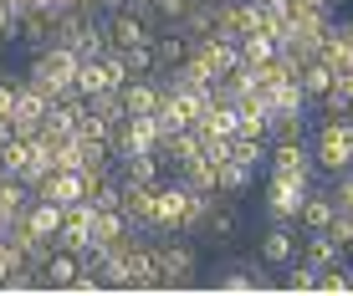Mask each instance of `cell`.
I'll list each match as a JSON object with an SVG mask.
<instances>
[{
  "label": "cell",
  "instance_id": "6da1fadb",
  "mask_svg": "<svg viewBox=\"0 0 353 296\" xmlns=\"http://www.w3.org/2000/svg\"><path fill=\"white\" fill-rule=\"evenodd\" d=\"M77 67H82V56L72 52V46H46V52H31L26 82L46 97V103H57L62 92H72V82H77Z\"/></svg>",
  "mask_w": 353,
  "mask_h": 296
},
{
  "label": "cell",
  "instance_id": "7a4b0ae2",
  "mask_svg": "<svg viewBox=\"0 0 353 296\" xmlns=\"http://www.w3.org/2000/svg\"><path fill=\"white\" fill-rule=\"evenodd\" d=\"M312 164H318V174H327V179H338L343 169H353V113L323 118L318 138H312Z\"/></svg>",
  "mask_w": 353,
  "mask_h": 296
},
{
  "label": "cell",
  "instance_id": "3957f363",
  "mask_svg": "<svg viewBox=\"0 0 353 296\" xmlns=\"http://www.w3.org/2000/svg\"><path fill=\"white\" fill-rule=\"evenodd\" d=\"M154 255H159V286H194L200 281V251L190 240H179V230L159 235Z\"/></svg>",
  "mask_w": 353,
  "mask_h": 296
},
{
  "label": "cell",
  "instance_id": "277c9868",
  "mask_svg": "<svg viewBox=\"0 0 353 296\" xmlns=\"http://www.w3.org/2000/svg\"><path fill=\"white\" fill-rule=\"evenodd\" d=\"M312 184L307 179H287V174H266V215H272V225H297V209L307 200Z\"/></svg>",
  "mask_w": 353,
  "mask_h": 296
},
{
  "label": "cell",
  "instance_id": "5b68a950",
  "mask_svg": "<svg viewBox=\"0 0 353 296\" xmlns=\"http://www.w3.org/2000/svg\"><path fill=\"white\" fill-rule=\"evenodd\" d=\"M185 204H190V189H185V179H159L154 184V235H169V230H179L185 225Z\"/></svg>",
  "mask_w": 353,
  "mask_h": 296
},
{
  "label": "cell",
  "instance_id": "8992f818",
  "mask_svg": "<svg viewBox=\"0 0 353 296\" xmlns=\"http://www.w3.org/2000/svg\"><path fill=\"white\" fill-rule=\"evenodd\" d=\"M312 148L307 138H287V143H272V158H266V174H287V179H307L312 184Z\"/></svg>",
  "mask_w": 353,
  "mask_h": 296
},
{
  "label": "cell",
  "instance_id": "52a82bcc",
  "mask_svg": "<svg viewBox=\"0 0 353 296\" xmlns=\"http://www.w3.org/2000/svg\"><path fill=\"white\" fill-rule=\"evenodd\" d=\"M241 230H246V220H241L236 200L215 194L210 209H205V230H200V235H205V240H215V245H236V240H241Z\"/></svg>",
  "mask_w": 353,
  "mask_h": 296
},
{
  "label": "cell",
  "instance_id": "ba28073f",
  "mask_svg": "<svg viewBox=\"0 0 353 296\" xmlns=\"http://www.w3.org/2000/svg\"><path fill=\"white\" fill-rule=\"evenodd\" d=\"M31 194L36 200H52V204H77L88 194V179H82V169H52Z\"/></svg>",
  "mask_w": 353,
  "mask_h": 296
},
{
  "label": "cell",
  "instance_id": "9c48e42d",
  "mask_svg": "<svg viewBox=\"0 0 353 296\" xmlns=\"http://www.w3.org/2000/svg\"><path fill=\"white\" fill-rule=\"evenodd\" d=\"M82 276V251H67V245H57L52 255H46V266L36 271V281L41 286H57V291H72Z\"/></svg>",
  "mask_w": 353,
  "mask_h": 296
},
{
  "label": "cell",
  "instance_id": "30bf717a",
  "mask_svg": "<svg viewBox=\"0 0 353 296\" xmlns=\"http://www.w3.org/2000/svg\"><path fill=\"white\" fill-rule=\"evenodd\" d=\"M57 245H67V251H88V245H92V204H88V200L62 204V230H57Z\"/></svg>",
  "mask_w": 353,
  "mask_h": 296
},
{
  "label": "cell",
  "instance_id": "8fae6325",
  "mask_svg": "<svg viewBox=\"0 0 353 296\" xmlns=\"http://www.w3.org/2000/svg\"><path fill=\"white\" fill-rule=\"evenodd\" d=\"M256 255H261V266H276V271H282L287 261H297V225H272V230H261Z\"/></svg>",
  "mask_w": 353,
  "mask_h": 296
},
{
  "label": "cell",
  "instance_id": "7c38bea8",
  "mask_svg": "<svg viewBox=\"0 0 353 296\" xmlns=\"http://www.w3.org/2000/svg\"><path fill=\"white\" fill-rule=\"evenodd\" d=\"M123 271H128V291H154L159 286V255H154V245H133L123 255Z\"/></svg>",
  "mask_w": 353,
  "mask_h": 296
},
{
  "label": "cell",
  "instance_id": "4fadbf2b",
  "mask_svg": "<svg viewBox=\"0 0 353 296\" xmlns=\"http://www.w3.org/2000/svg\"><path fill=\"white\" fill-rule=\"evenodd\" d=\"M113 174L123 184H159V179H169L164 164H159V154H118L113 158Z\"/></svg>",
  "mask_w": 353,
  "mask_h": 296
},
{
  "label": "cell",
  "instance_id": "5bb4252c",
  "mask_svg": "<svg viewBox=\"0 0 353 296\" xmlns=\"http://www.w3.org/2000/svg\"><path fill=\"white\" fill-rule=\"evenodd\" d=\"M297 255H302L312 271H327V266H343V261H348V251H343L333 235H327V230H307V240H302Z\"/></svg>",
  "mask_w": 353,
  "mask_h": 296
},
{
  "label": "cell",
  "instance_id": "9a60e30c",
  "mask_svg": "<svg viewBox=\"0 0 353 296\" xmlns=\"http://www.w3.org/2000/svg\"><path fill=\"white\" fill-rule=\"evenodd\" d=\"M52 26H57V10H41V6L21 10V46L26 52H46L52 46Z\"/></svg>",
  "mask_w": 353,
  "mask_h": 296
},
{
  "label": "cell",
  "instance_id": "2e32d148",
  "mask_svg": "<svg viewBox=\"0 0 353 296\" xmlns=\"http://www.w3.org/2000/svg\"><path fill=\"white\" fill-rule=\"evenodd\" d=\"M333 215H338L333 194H327V189H307V200H302V209H297V225H302V235H307V230H327Z\"/></svg>",
  "mask_w": 353,
  "mask_h": 296
},
{
  "label": "cell",
  "instance_id": "e0dca14e",
  "mask_svg": "<svg viewBox=\"0 0 353 296\" xmlns=\"http://www.w3.org/2000/svg\"><path fill=\"white\" fill-rule=\"evenodd\" d=\"M118 184H123V179H118ZM118 209H123L139 230H149V225H154V184H123V200H118Z\"/></svg>",
  "mask_w": 353,
  "mask_h": 296
},
{
  "label": "cell",
  "instance_id": "ac0fdd59",
  "mask_svg": "<svg viewBox=\"0 0 353 296\" xmlns=\"http://www.w3.org/2000/svg\"><path fill=\"white\" fill-rule=\"evenodd\" d=\"M215 286H221V291H261V286H266L261 255H246V261H236L225 276H215Z\"/></svg>",
  "mask_w": 353,
  "mask_h": 296
},
{
  "label": "cell",
  "instance_id": "d6986e66",
  "mask_svg": "<svg viewBox=\"0 0 353 296\" xmlns=\"http://www.w3.org/2000/svg\"><path fill=\"white\" fill-rule=\"evenodd\" d=\"M261 97H266V107H272V113H307V107H312L297 77L276 82V87H261Z\"/></svg>",
  "mask_w": 353,
  "mask_h": 296
},
{
  "label": "cell",
  "instance_id": "ffe728a7",
  "mask_svg": "<svg viewBox=\"0 0 353 296\" xmlns=\"http://www.w3.org/2000/svg\"><path fill=\"white\" fill-rule=\"evenodd\" d=\"M133 230V220L123 209H92V245H118Z\"/></svg>",
  "mask_w": 353,
  "mask_h": 296
},
{
  "label": "cell",
  "instance_id": "44dd1931",
  "mask_svg": "<svg viewBox=\"0 0 353 296\" xmlns=\"http://www.w3.org/2000/svg\"><path fill=\"white\" fill-rule=\"evenodd\" d=\"M230 158L246 169H256V174H266V158H272V143L266 138H251V133H230Z\"/></svg>",
  "mask_w": 353,
  "mask_h": 296
},
{
  "label": "cell",
  "instance_id": "7402d4cb",
  "mask_svg": "<svg viewBox=\"0 0 353 296\" xmlns=\"http://www.w3.org/2000/svg\"><path fill=\"white\" fill-rule=\"evenodd\" d=\"M251 184H256V169L236 164V158H225L221 174H215V194H225V200H241V194H251Z\"/></svg>",
  "mask_w": 353,
  "mask_h": 296
},
{
  "label": "cell",
  "instance_id": "603a6c76",
  "mask_svg": "<svg viewBox=\"0 0 353 296\" xmlns=\"http://www.w3.org/2000/svg\"><path fill=\"white\" fill-rule=\"evenodd\" d=\"M26 204H31V184L21 174H6L0 179V230H6V220H16Z\"/></svg>",
  "mask_w": 353,
  "mask_h": 296
},
{
  "label": "cell",
  "instance_id": "cb8c5ba5",
  "mask_svg": "<svg viewBox=\"0 0 353 296\" xmlns=\"http://www.w3.org/2000/svg\"><path fill=\"white\" fill-rule=\"evenodd\" d=\"M21 220L36 230V235H52L57 240V230H62V204H52V200H36L31 194V204L21 209Z\"/></svg>",
  "mask_w": 353,
  "mask_h": 296
},
{
  "label": "cell",
  "instance_id": "d4e9b609",
  "mask_svg": "<svg viewBox=\"0 0 353 296\" xmlns=\"http://www.w3.org/2000/svg\"><path fill=\"white\" fill-rule=\"evenodd\" d=\"M297 82H302V92H307V103H323L327 87H333V67H327L323 56H312V61H302Z\"/></svg>",
  "mask_w": 353,
  "mask_h": 296
},
{
  "label": "cell",
  "instance_id": "484cf974",
  "mask_svg": "<svg viewBox=\"0 0 353 296\" xmlns=\"http://www.w3.org/2000/svg\"><path fill=\"white\" fill-rule=\"evenodd\" d=\"M236 46H241V61H246V67H256V61H272V56H276V36H272V31H246Z\"/></svg>",
  "mask_w": 353,
  "mask_h": 296
},
{
  "label": "cell",
  "instance_id": "4316f807",
  "mask_svg": "<svg viewBox=\"0 0 353 296\" xmlns=\"http://www.w3.org/2000/svg\"><path fill=\"white\" fill-rule=\"evenodd\" d=\"M215 174H221V164H210V158H194L190 169H179L174 179H185V189H200V194H215Z\"/></svg>",
  "mask_w": 353,
  "mask_h": 296
},
{
  "label": "cell",
  "instance_id": "83f0119b",
  "mask_svg": "<svg viewBox=\"0 0 353 296\" xmlns=\"http://www.w3.org/2000/svg\"><path fill=\"white\" fill-rule=\"evenodd\" d=\"M287 138H307V113H272L266 143H287Z\"/></svg>",
  "mask_w": 353,
  "mask_h": 296
},
{
  "label": "cell",
  "instance_id": "f1b7e54d",
  "mask_svg": "<svg viewBox=\"0 0 353 296\" xmlns=\"http://www.w3.org/2000/svg\"><path fill=\"white\" fill-rule=\"evenodd\" d=\"M31 138H21V133H16V138H10V143H0V164H6V174H21V169H26L31 164Z\"/></svg>",
  "mask_w": 353,
  "mask_h": 296
},
{
  "label": "cell",
  "instance_id": "f546056e",
  "mask_svg": "<svg viewBox=\"0 0 353 296\" xmlns=\"http://www.w3.org/2000/svg\"><path fill=\"white\" fill-rule=\"evenodd\" d=\"M72 87H77L82 97H97V92L108 87V77H103V61H97V56H88V61L77 67V82H72Z\"/></svg>",
  "mask_w": 353,
  "mask_h": 296
},
{
  "label": "cell",
  "instance_id": "4dcf8cb0",
  "mask_svg": "<svg viewBox=\"0 0 353 296\" xmlns=\"http://www.w3.org/2000/svg\"><path fill=\"white\" fill-rule=\"evenodd\" d=\"M113 169V143H82V174H108Z\"/></svg>",
  "mask_w": 353,
  "mask_h": 296
},
{
  "label": "cell",
  "instance_id": "1f68e13d",
  "mask_svg": "<svg viewBox=\"0 0 353 296\" xmlns=\"http://www.w3.org/2000/svg\"><path fill=\"white\" fill-rule=\"evenodd\" d=\"M282 271H287V276H282V286H287V291H312V286H318V271L302 261V255H297V261H287Z\"/></svg>",
  "mask_w": 353,
  "mask_h": 296
},
{
  "label": "cell",
  "instance_id": "d6a6232c",
  "mask_svg": "<svg viewBox=\"0 0 353 296\" xmlns=\"http://www.w3.org/2000/svg\"><path fill=\"white\" fill-rule=\"evenodd\" d=\"M210 200H215V194H200V189H190V204H185V225H179L185 235H200V230H205V209H210Z\"/></svg>",
  "mask_w": 353,
  "mask_h": 296
},
{
  "label": "cell",
  "instance_id": "836d02e7",
  "mask_svg": "<svg viewBox=\"0 0 353 296\" xmlns=\"http://www.w3.org/2000/svg\"><path fill=\"white\" fill-rule=\"evenodd\" d=\"M190 6H194V0H154V6H149V26H154V31H159V26H174Z\"/></svg>",
  "mask_w": 353,
  "mask_h": 296
},
{
  "label": "cell",
  "instance_id": "e575fe53",
  "mask_svg": "<svg viewBox=\"0 0 353 296\" xmlns=\"http://www.w3.org/2000/svg\"><path fill=\"white\" fill-rule=\"evenodd\" d=\"M0 46H21V10L0 0Z\"/></svg>",
  "mask_w": 353,
  "mask_h": 296
},
{
  "label": "cell",
  "instance_id": "d590c367",
  "mask_svg": "<svg viewBox=\"0 0 353 296\" xmlns=\"http://www.w3.org/2000/svg\"><path fill=\"white\" fill-rule=\"evenodd\" d=\"M123 61H128L133 77H154V46H149V41L133 46V52H123Z\"/></svg>",
  "mask_w": 353,
  "mask_h": 296
},
{
  "label": "cell",
  "instance_id": "8d00e7d4",
  "mask_svg": "<svg viewBox=\"0 0 353 296\" xmlns=\"http://www.w3.org/2000/svg\"><path fill=\"white\" fill-rule=\"evenodd\" d=\"M327 235H333V240L353 255V209H338V215H333V225H327Z\"/></svg>",
  "mask_w": 353,
  "mask_h": 296
},
{
  "label": "cell",
  "instance_id": "74e56055",
  "mask_svg": "<svg viewBox=\"0 0 353 296\" xmlns=\"http://www.w3.org/2000/svg\"><path fill=\"white\" fill-rule=\"evenodd\" d=\"M97 16H118V10H128V0H92Z\"/></svg>",
  "mask_w": 353,
  "mask_h": 296
},
{
  "label": "cell",
  "instance_id": "f35d334b",
  "mask_svg": "<svg viewBox=\"0 0 353 296\" xmlns=\"http://www.w3.org/2000/svg\"><path fill=\"white\" fill-rule=\"evenodd\" d=\"M302 6H312V10H323V16H333V10H338V0H302Z\"/></svg>",
  "mask_w": 353,
  "mask_h": 296
},
{
  "label": "cell",
  "instance_id": "ab89813d",
  "mask_svg": "<svg viewBox=\"0 0 353 296\" xmlns=\"http://www.w3.org/2000/svg\"><path fill=\"white\" fill-rule=\"evenodd\" d=\"M194 6H205V10H215V16H221V10L230 6V0H194Z\"/></svg>",
  "mask_w": 353,
  "mask_h": 296
},
{
  "label": "cell",
  "instance_id": "60d3db41",
  "mask_svg": "<svg viewBox=\"0 0 353 296\" xmlns=\"http://www.w3.org/2000/svg\"><path fill=\"white\" fill-rule=\"evenodd\" d=\"M6 6H16V10H31V6H36V0H6Z\"/></svg>",
  "mask_w": 353,
  "mask_h": 296
},
{
  "label": "cell",
  "instance_id": "b9f144b4",
  "mask_svg": "<svg viewBox=\"0 0 353 296\" xmlns=\"http://www.w3.org/2000/svg\"><path fill=\"white\" fill-rule=\"evenodd\" d=\"M261 6H282V0H261Z\"/></svg>",
  "mask_w": 353,
  "mask_h": 296
},
{
  "label": "cell",
  "instance_id": "7bdbcfd3",
  "mask_svg": "<svg viewBox=\"0 0 353 296\" xmlns=\"http://www.w3.org/2000/svg\"><path fill=\"white\" fill-rule=\"evenodd\" d=\"M0 179H6V164H0Z\"/></svg>",
  "mask_w": 353,
  "mask_h": 296
}]
</instances>
